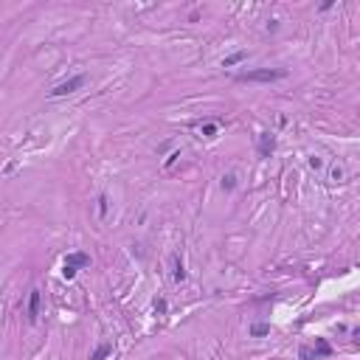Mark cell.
<instances>
[{
    "label": "cell",
    "instance_id": "3957f363",
    "mask_svg": "<svg viewBox=\"0 0 360 360\" xmlns=\"http://www.w3.org/2000/svg\"><path fill=\"white\" fill-rule=\"evenodd\" d=\"M299 358L301 360H326V358H332V346H329V341H324V338H315L312 346H301Z\"/></svg>",
    "mask_w": 360,
    "mask_h": 360
},
{
    "label": "cell",
    "instance_id": "7a4b0ae2",
    "mask_svg": "<svg viewBox=\"0 0 360 360\" xmlns=\"http://www.w3.org/2000/svg\"><path fill=\"white\" fill-rule=\"evenodd\" d=\"M284 76H287L284 68H256V70L239 73L237 79L239 82H276V79H284Z\"/></svg>",
    "mask_w": 360,
    "mask_h": 360
},
{
    "label": "cell",
    "instance_id": "6da1fadb",
    "mask_svg": "<svg viewBox=\"0 0 360 360\" xmlns=\"http://www.w3.org/2000/svg\"><path fill=\"white\" fill-rule=\"evenodd\" d=\"M90 267V256L82 254V251H73V254L65 256V264H62V279H76V273Z\"/></svg>",
    "mask_w": 360,
    "mask_h": 360
},
{
    "label": "cell",
    "instance_id": "ba28073f",
    "mask_svg": "<svg viewBox=\"0 0 360 360\" xmlns=\"http://www.w3.org/2000/svg\"><path fill=\"white\" fill-rule=\"evenodd\" d=\"M248 56V51H237V53H231V56H225L222 59V68H231V65H239V62Z\"/></svg>",
    "mask_w": 360,
    "mask_h": 360
},
{
    "label": "cell",
    "instance_id": "8fae6325",
    "mask_svg": "<svg viewBox=\"0 0 360 360\" xmlns=\"http://www.w3.org/2000/svg\"><path fill=\"white\" fill-rule=\"evenodd\" d=\"M251 335H254V338H264V335H270V324H254V326H251Z\"/></svg>",
    "mask_w": 360,
    "mask_h": 360
},
{
    "label": "cell",
    "instance_id": "52a82bcc",
    "mask_svg": "<svg viewBox=\"0 0 360 360\" xmlns=\"http://www.w3.org/2000/svg\"><path fill=\"white\" fill-rule=\"evenodd\" d=\"M110 355H113V346H110V343H99L96 352L90 355V360H107Z\"/></svg>",
    "mask_w": 360,
    "mask_h": 360
},
{
    "label": "cell",
    "instance_id": "277c9868",
    "mask_svg": "<svg viewBox=\"0 0 360 360\" xmlns=\"http://www.w3.org/2000/svg\"><path fill=\"white\" fill-rule=\"evenodd\" d=\"M85 85V76H70L68 82H62V85H56V88L51 90V99H62V96H68V93H76V90Z\"/></svg>",
    "mask_w": 360,
    "mask_h": 360
},
{
    "label": "cell",
    "instance_id": "5b68a950",
    "mask_svg": "<svg viewBox=\"0 0 360 360\" xmlns=\"http://www.w3.org/2000/svg\"><path fill=\"white\" fill-rule=\"evenodd\" d=\"M273 150H276V138H273L270 132H262V135H259V155H262V158H270Z\"/></svg>",
    "mask_w": 360,
    "mask_h": 360
},
{
    "label": "cell",
    "instance_id": "9c48e42d",
    "mask_svg": "<svg viewBox=\"0 0 360 360\" xmlns=\"http://www.w3.org/2000/svg\"><path fill=\"white\" fill-rule=\"evenodd\" d=\"M172 262H175V273H172V276H175V281H183L186 279V270H183V259H180V256H172Z\"/></svg>",
    "mask_w": 360,
    "mask_h": 360
},
{
    "label": "cell",
    "instance_id": "5bb4252c",
    "mask_svg": "<svg viewBox=\"0 0 360 360\" xmlns=\"http://www.w3.org/2000/svg\"><path fill=\"white\" fill-rule=\"evenodd\" d=\"M155 309H158V312H166V301L158 299V301H155Z\"/></svg>",
    "mask_w": 360,
    "mask_h": 360
},
{
    "label": "cell",
    "instance_id": "7c38bea8",
    "mask_svg": "<svg viewBox=\"0 0 360 360\" xmlns=\"http://www.w3.org/2000/svg\"><path fill=\"white\" fill-rule=\"evenodd\" d=\"M222 189H225V192H234V189H237V175H225L222 177Z\"/></svg>",
    "mask_w": 360,
    "mask_h": 360
},
{
    "label": "cell",
    "instance_id": "8992f818",
    "mask_svg": "<svg viewBox=\"0 0 360 360\" xmlns=\"http://www.w3.org/2000/svg\"><path fill=\"white\" fill-rule=\"evenodd\" d=\"M40 290H31V299H28V321L34 324L37 318H40Z\"/></svg>",
    "mask_w": 360,
    "mask_h": 360
},
{
    "label": "cell",
    "instance_id": "4fadbf2b",
    "mask_svg": "<svg viewBox=\"0 0 360 360\" xmlns=\"http://www.w3.org/2000/svg\"><path fill=\"white\" fill-rule=\"evenodd\" d=\"M99 211H102V214H107V197H104V194L99 197Z\"/></svg>",
    "mask_w": 360,
    "mask_h": 360
},
{
    "label": "cell",
    "instance_id": "30bf717a",
    "mask_svg": "<svg viewBox=\"0 0 360 360\" xmlns=\"http://www.w3.org/2000/svg\"><path fill=\"white\" fill-rule=\"evenodd\" d=\"M200 132L206 135V138H217V132H220V124H214V121L203 124V127H200Z\"/></svg>",
    "mask_w": 360,
    "mask_h": 360
}]
</instances>
